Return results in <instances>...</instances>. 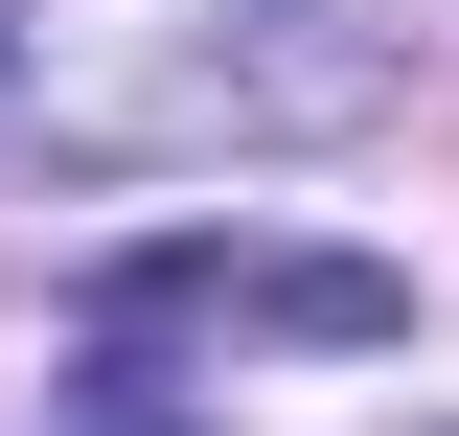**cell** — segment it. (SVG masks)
I'll use <instances>...</instances> for the list:
<instances>
[{
  "instance_id": "6da1fadb",
  "label": "cell",
  "mask_w": 459,
  "mask_h": 436,
  "mask_svg": "<svg viewBox=\"0 0 459 436\" xmlns=\"http://www.w3.org/2000/svg\"><path fill=\"white\" fill-rule=\"evenodd\" d=\"M391 92V0H23V138L92 184L276 161Z\"/></svg>"
},
{
  "instance_id": "7a4b0ae2",
  "label": "cell",
  "mask_w": 459,
  "mask_h": 436,
  "mask_svg": "<svg viewBox=\"0 0 459 436\" xmlns=\"http://www.w3.org/2000/svg\"><path fill=\"white\" fill-rule=\"evenodd\" d=\"M161 322H276V344H413V275L368 253H253V230H138L92 275V344H161Z\"/></svg>"
},
{
  "instance_id": "3957f363",
  "label": "cell",
  "mask_w": 459,
  "mask_h": 436,
  "mask_svg": "<svg viewBox=\"0 0 459 436\" xmlns=\"http://www.w3.org/2000/svg\"><path fill=\"white\" fill-rule=\"evenodd\" d=\"M47 436H207V414H184V390H138V368H92V390H69Z\"/></svg>"
}]
</instances>
